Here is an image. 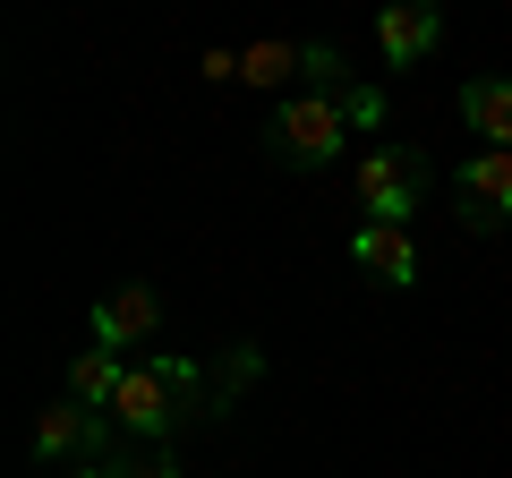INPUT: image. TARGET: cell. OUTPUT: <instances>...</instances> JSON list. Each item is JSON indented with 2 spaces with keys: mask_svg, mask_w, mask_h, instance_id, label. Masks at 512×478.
I'll list each match as a JSON object with an SVG mask.
<instances>
[{
  "mask_svg": "<svg viewBox=\"0 0 512 478\" xmlns=\"http://www.w3.org/2000/svg\"><path fill=\"white\" fill-rule=\"evenodd\" d=\"M197 410H214V393H205V368L188 359V350H146V359H128V385L111 393V427L120 436H146L163 444L180 419H197Z\"/></svg>",
  "mask_w": 512,
  "mask_h": 478,
  "instance_id": "obj_1",
  "label": "cell"
},
{
  "mask_svg": "<svg viewBox=\"0 0 512 478\" xmlns=\"http://www.w3.org/2000/svg\"><path fill=\"white\" fill-rule=\"evenodd\" d=\"M384 129V94L376 86H350V94H291L274 111V154L291 171H325L350 137H376Z\"/></svg>",
  "mask_w": 512,
  "mask_h": 478,
  "instance_id": "obj_2",
  "label": "cell"
},
{
  "mask_svg": "<svg viewBox=\"0 0 512 478\" xmlns=\"http://www.w3.org/2000/svg\"><path fill=\"white\" fill-rule=\"evenodd\" d=\"M350 197H359V222H402L427 205V154L402 146V137H376V146L350 163Z\"/></svg>",
  "mask_w": 512,
  "mask_h": 478,
  "instance_id": "obj_3",
  "label": "cell"
},
{
  "mask_svg": "<svg viewBox=\"0 0 512 478\" xmlns=\"http://www.w3.org/2000/svg\"><path fill=\"white\" fill-rule=\"evenodd\" d=\"M35 461L43 470H77V461H111V410H86L60 393L35 419Z\"/></svg>",
  "mask_w": 512,
  "mask_h": 478,
  "instance_id": "obj_4",
  "label": "cell"
},
{
  "mask_svg": "<svg viewBox=\"0 0 512 478\" xmlns=\"http://www.w3.org/2000/svg\"><path fill=\"white\" fill-rule=\"evenodd\" d=\"M86 333L103 350H146L154 333H163V291H154V282H120V291H103L86 308Z\"/></svg>",
  "mask_w": 512,
  "mask_h": 478,
  "instance_id": "obj_5",
  "label": "cell"
},
{
  "mask_svg": "<svg viewBox=\"0 0 512 478\" xmlns=\"http://www.w3.org/2000/svg\"><path fill=\"white\" fill-rule=\"evenodd\" d=\"M453 214L470 222V231H495V222H512V154L504 146H478V154H461V171H453Z\"/></svg>",
  "mask_w": 512,
  "mask_h": 478,
  "instance_id": "obj_6",
  "label": "cell"
},
{
  "mask_svg": "<svg viewBox=\"0 0 512 478\" xmlns=\"http://www.w3.org/2000/svg\"><path fill=\"white\" fill-rule=\"evenodd\" d=\"M350 257H359V274H376L384 291H410V282H419V239H410L402 222H359V231H350Z\"/></svg>",
  "mask_w": 512,
  "mask_h": 478,
  "instance_id": "obj_7",
  "label": "cell"
},
{
  "mask_svg": "<svg viewBox=\"0 0 512 478\" xmlns=\"http://www.w3.org/2000/svg\"><path fill=\"white\" fill-rule=\"evenodd\" d=\"M436 43H444V18L427 9V0H393V9L376 18V52H384V69H419Z\"/></svg>",
  "mask_w": 512,
  "mask_h": 478,
  "instance_id": "obj_8",
  "label": "cell"
},
{
  "mask_svg": "<svg viewBox=\"0 0 512 478\" xmlns=\"http://www.w3.org/2000/svg\"><path fill=\"white\" fill-rule=\"evenodd\" d=\"M461 129L512 154V77H470L461 86Z\"/></svg>",
  "mask_w": 512,
  "mask_h": 478,
  "instance_id": "obj_9",
  "label": "cell"
},
{
  "mask_svg": "<svg viewBox=\"0 0 512 478\" xmlns=\"http://www.w3.org/2000/svg\"><path fill=\"white\" fill-rule=\"evenodd\" d=\"M120 385H128V359H120V350H103V342L77 350V368H69V402L111 410V393H120Z\"/></svg>",
  "mask_w": 512,
  "mask_h": 478,
  "instance_id": "obj_10",
  "label": "cell"
},
{
  "mask_svg": "<svg viewBox=\"0 0 512 478\" xmlns=\"http://www.w3.org/2000/svg\"><path fill=\"white\" fill-rule=\"evenodd\" d=\"M299 52H308V43H239V86H256V94L291 86V77H299Z\"/></svg>",
  "mask_w": 512,
  "mask_h": 478,
  "instance_id": "obj_11",
  "label": "cell"
},
{
  "mask_svg": "<svg viewBox=\"0 0 512 478\" xmlns=\"http://www.w3.org/2000/svg\"><path fill=\"white\" fill-rule=\"evenodd\" d=\"M197 77L205 86H239V52H197Z\"/></svg>",
  "mask_w": 512,
  "mask_h": 478,
  "instance_id": "obj_12",
  "label": "cell"
},
{
  "mask_svg": "<svg viewBox=\"0 0 512 478\" xmlns=\"http://www.w3.org/2000/svg\"><path fill=\"white\" fill-rule=\"evenodd\" d=\"M120 478H180V461H171V453H146V461H120Z\"/></svg>",
  "mask_w": 512,
  "mask_h": 478,
  "instance_id": "obj_13",
  "label": "cell"
},
{
  "mask_svg": "<svg viewBox=\"0 0 512 478\" xmlns=\"http://www.w3.org/2000/svg\"><path fill=\"white\" fill-rule=\"evenodd\" d=\"M52 478H120V461H77V470H52Z\"/></svg>",
  "mask_w": 512,
  "mask_h": 478,
  "instance_id": "obj_14",
  "label": "cell"
}]
</instances>
